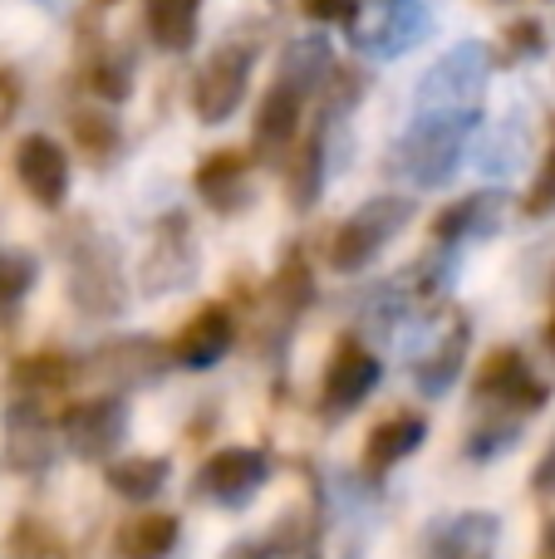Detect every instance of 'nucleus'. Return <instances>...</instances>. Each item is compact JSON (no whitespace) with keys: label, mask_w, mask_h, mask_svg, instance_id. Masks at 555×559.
Returning a JSON list of instances; mask_svg holds the SVG:
<instances>
[{"label":"nucleus","mask_w":555,"mask_h":559,"mask_svg":"<svg viewBox=\"0 0 555 559\" xmlns=\"http://www.w3.org/2000/svg\"><path fill=\"white\" fill-rule=\"evenodd\" d=\"M409 222H413V202H409V197H374V202H364L359 212H354L350 222L334 231V241H330V265H334L340 275H359L364 265L379 261V251H383V246H389Z\"/></svg>","instance_id":"nucleus-1"},{"label":"nucleus","mask_w":555,"mask_h":559,"mask_svg":"<svg viewBox=\"0 0 555 559\" xmlns=\"http://www.w3.org/2000/svg\"><path fill=\"white\" fill-rule=\"evenodd\" d=\"M472 133V108H452V114H438V118H418L409 138H403V173L413 177L418 187H438L452 177L462 157V143Z\"/></svg>","instance_id":"nucleus-2"},{"label":"nucleus","mask_w":555,"mask_h":559,"mask_svg":"<svg viewBox=\"0 0 555 559\" xmlns=\"http://www.w3.org/2000/svg\"><path fill=\"white\" fill-rule=\"evenodd\" d=\"M251 69H256V45H246V39L222 45L192 79V114L202 118L206 128L226 123V118L241 108L246 88H251Z\"/></svg>","instance_id":"nucleus-3"},{"label":"nucleus","mask_w":555,"mask_h":559,"mask_svg":"<svg viewBox=\"0 0 555 559\" xmlns=\"http://www.w3.org/2000/svg\"><path fill=\"white\" fill-rule=\"evenodd\" d=\"M383 368L369 348L359 344L354 334L334 338L330 348V364H324V378H320V413L324 417H350L364 397L379 388Z\"/></svg>","instance_id":"nucleus-4"},{"label":"nucleus","mask_w":555,"mask_h":559,"mask_svg":"<svg viewBox=\"0 0 555 559\" xmlns=\"http://www.w3.org/2000/svg\"><path fill=\"white\" fill-rule=\"evenodd\" d=\"M59 427H64V442L74 456H84V462H108L128 437V403L118 393L84 397V403L69 407Z\"/></svg>","instance_id":"nucleus-5"},{"label":"nucleus","mask_w":555,"mask_h":559,"mask_svg":"<svg viewBox=\"0 0 555 559\" xmlns=\"http://www.w3.org/2000/svg\"><path fill=\"white\" fill-rule=\"evenodd\" d=\"M271 481V466L256 447H222L202 462L197 472V496L226 506V511H241V506L256 501V491Z\"/></svg>","instance_id":"nucleus-6"},{"label":"nucleus","mask_w":555,"mask_h":559,"mask_svg":"<svg viewBox=\"0 0 555 559\" xmlns=\"http://www.w3.org/2000/svg\"><path fill=\"white\" fill-rule=\"evenodd\" d=\"M477 397L482 403H507V407H521V413H536V407H546L551 388L541 378H531L527 358L517 348H492L477 368Z\"/></svg>","instance_id":"nucleus-7"},{"label":"nucleus","mask_w":555,"mask_h":559,"mask_svg":"<svg viewBox=\"0 0 555 559\" xmlns=\"http://www.w3.org/2000/svg\"><path fill=\"white\" fill-rule=\"evenodd\" d=\"M69 289H74V305L88 309V314H114L123 305V280H118V265H114V251H108L98 236L74 246V261H69Z\"/></svg>","instance_id":"nucleus-8"},{"label":"nucleus","mask_w":555,"mask_h":559,"mask_svg":"<svg viewBox=\"0 0 555 559\" xmlns=\"http://www.w3.org/2000/svg\"><path fill=\"white\" fill-rule=\"evenodd\" d=\"M15 177L39 206H64L69 197V157L49 133H29L15 143Z\"/></svg>","instance_id":"nucleus-9"},{"label":"nucleus","mask_w":555,"mask_h":559,"mask_svg":"<svg viewBox=\"0 0 555 559\" xmlns=\"http://www.w3.org/2000/svg\"><path fill=\"white\" fill-rule=\"evenodd\" d=\"M236 344V319L226 305H202L173 338V358L182 368H216Z\"/></svg>","instance_id":"nucleus-10"},{"label":"nucleus","mask_w":555,"mask_h":559,"mask_svg":"<svg viewBox=\"0 0 555 559\" xmlns=\"http://www.w3.org/2000/svg\"><path fill=\"white\" fill-rule=\"evenodd\" d=\"M300 108H305L300 88H291V84L275 79V88L261 98V108H256L251 157H261V163H281L285 147L295 143V133H300Z\"/></svg>","instance_id":"nucleus-11"},{"label":"nucleus","mask_w":555,"mask_h":559,"mask_svg":"<svg viewBox=\"0 0 555 559\" xmlns=\"http://www.w3.org/2000/svg\"><path fill=\"white\" fill-rule=\"evenodd\" d=\"M423 437H428V417H423V413H393V417H383V423L374 427L369 437H364V476H374V481H379V476L393 472L403 456L418 452Z\"/></svg>","instance_id":"nucleus-12"},{"label":"nucleus","mask_w":555,"mask_h":559,"mask_svg":"<svg viewBox=\"0 0 555 559\" xmlns=\"http://www.w3.org/2000/svg\"><path fill=\"white\" fill-rule=\"evenodd\" d=\"M246 167H251V153L241 147H222V153L202 157L192 173V187L212 212H236L246 202Z\"/></svg>","instance_id":"nucleus-13"},{"label":"nucleus","mask_w":555,"mask_h":559,"mask_svg":"<svg viewBox=\"0 0 555 559\" xmlns=\"http://www.w3.org/2000/svg\"><path fill=\"white\" fill-rule=\"evenodd\" d=\"M182 521L173 511H138L114 531V559H167L177 550Z\"/></svg>","instance_id":"nucleus-14"},{"label":"nucleus","mask_w":555,"mask_h":559,"mask_svg":"<svg viewBox=\"0 0 555 559\" xmlns=\"http://www.w3.org/2000/svg\"><path fill=\"white\" fill-rule=\"evenodd\" d=\"M492 550H497V515L487 511H468L433 535V559H492Z\"/></svg>","instance_id":"nucleus-15"},{"label":"nucleus","mask_w":555,"mask_h":559,"mask_svg":"<svg viewBox=\"0 0 555 559\" xmlns=\"http://www.w3.org/2000/svg\"><path fill=\"white\" fill-rule=\"evenodd\" d=\"M497 216H501V197H462L448 212L433 216V241L458 246L468 236H487V231H497Z\"/></svg>","instance_id":"nucleus-16"},{"label":"nucleus","mask_w":555,"mask_h":559,"mask_svg":"<svg viewBox=\"0 0 555 559\" xmlns=\"http://www.w3.org/2000/svg\"><path fill=\"white\" fill-rule=\"evenodd\" d=\"M167 472H173L167 456H123V462H108V491L133 506H147L163 496Z\"/></svg>","instance_id":"nucleus-17"},{"label":"nucleus","mask_w":555,"mask_h":559,"mask_svg":"<svg viewBox=\"0 0 555 559\" xmlns=\"http://www.w3.org/2000/svg\"><path fill=\"white\" fill-rule=\"evenodd\" d=\"M197 20H202V0H147V29L167 55L197 45Z\"/></svg>","instance_id":"nucleus-18"},{"label":"nucleus","mask_w":555,"mask_h":559,"mask_svg":"<svg viewBox=\"0 0 555 559\" xmlns=\"http://www.w3.org/2000/svg\"><path fill=\"white\" fill-rule=\"evenodd\" d=\"M5 462L15 472H39L49 466V437H45V417L29 407V397L10 413V447H5Z\"/></svg>","instance_id":"nucleus-19"},{"label":"nucleus","mask_w":555,"mask_h":559,"mask_svg":"<svg viewBox=\"0 0 555 559\" xmlns=\"http://www.w3.org/2000/svg\"><path fill=\"white\" fill-rule=\"evenodd\" d=\"M468 338H472L468 319H452L448 338H442V344L418 364V388H423V393H448L452 378L462 373V358H468Z\"/></svg>","instance_id":"nucleus-20"},{"label":"nucleus","mask_w":555,"mask_h":559,"mask_svg":"<svg viewBox=\"0 0 555 559\" xmlns=\"http://www.w3.org/2000/svg\"><path fill=\"white\" fill-rule=\"evenodd\" d=\"M69 378H74V364H69L64 354H25L15 368H10V383H15L25 397L59 393V388H69Z\"/></svg>","instance_id":"nucleus-21"},{"label":"nucleus","mask_w":555,"mask_h":559,"mask_svg":"<svg viewBox=\"0 0 555 559\" xmlns=\"http://www.w3.org/2000/svg\"><path fill=\"white\" fill-rule=\"evenodd\" d=\"M153 354H163L153 338H123V344L98 348V368L123 378V388H133V383H147V378L157 373V364H138V358H153Z\"/></svg>","instance_id":"nucleus-22"},{"label":"nucleus","mask_w":555,"mask_h":559,"mask_svg":"<svg viewBox=\"0 0 555 559\" xmlns=\"http://www.w3.org/2000/svg\"><path fill=\"white\" fill-rule=\"evenodd\" d=\"M324 74H330V49H324V39H295V45L285 49L281 84H291V88H300V94H310V88H320Z\"/></svg>","instance_id":"nucleus-23"},{"label":"nucleus","mask_w":555,"mask_h":559,"mask_svg":"<svg viewBox=\"0 0 555 559\" xmlns=\"http://www.w3.org/2000/svg\"><path fill=\"white\" fill-rule=\"evenodd\" d=\"M291 202L300 206H315V197H320V187H324V138L315 133V138H305V147L295 153V163H291Z\"/></svg>","instance_id":"nucleus-24"},{"label":"nucleus","mask_w":555,"mask_h":559,"mask_svg":"<svg viewBox=\"0 0 555 559\" xmlns=\"http://www.w3.org/2000/svg\"><path fill=\"white\" fill-rule=\"evenodd\" d=\"M423 29H428V15H423L413 0H399V5L389 10V20L379 25V35L369 39L379 55H399V49H413L423 39Z\"/></svg>","instance_id":"nucleus-25"},{"label":"nucleus","mask_w":555,"mask_h":559,"mask_svg":"<svg viewBox=\"0 0 555 559\" xmlns=\"http://www.w3.org/2000/svg\"><path fill=\"white\" fill-rule=\"evenodd\" d=\"M35 255L25 251H0V324H5L10 314H15L20 305H25V295L35 289Z\"/></svg>","instance_id":"nucleus-26"},{"label":"nucleus","mask_w":555,"mask_h":559,"mask_svg":"<svg viewBox=\"0 0 555 559\" xmlns=\"http://www.w3.org/2000/svg\"><path fill=\"white\" fill-rule=\"evenodd\" d=\"M74 143L84 147L94 163H104V157H114V147H118V128H114V118H104V114H74Z\"/></svg>","instance_id":"nucleus-27"},{"label":"nucleus","mask_w":555,"mask_h":559,"mask_svg":"<svg viewBox=\"0 0 555 559\" xmlns=\"http://www.w3.org/2000/svg\"><path fill=\"white\" fill-rule=\"evenodd\" d=\"M84 84L94 88L98 98H108V104H123V98L133 94V79H128V69L118 64V59H88Z\"/></svg>","instance_id":"nucleus-28"},{"label":"nucleus","mask_w":555,"mask_h":559,"mask_svg":"<svg viewBox=\"0 0 555 559\" xmlns=\"http://www.w3.org/2000/svg\"><path fill=\"white\" fill-rule=\"evenodd\" d=\"M275 295H281L291 309H305L315 299V275H310V265H305L300 251L281 265V275H275Z\"/></svg>","instance_id":"nucleus-29"},{"label":"nucleus","mask_w":555,"mask_h":559,"mask_svg":"<svg viewBox=\"0 0 555 559\" xmlns=\"http://www.w3.org/2000/svg\"><path fill=\"white\" fill-rule=\"evenodd\" d=\"M551 206H555V133H551L546 157H541V177L531 182V192H527V212L531 216H546Z\"/></svg>","instance_id":"nucleus-30"},{"label":"nucleus","mask_w":555,"mask_h":559,"mask_svg":"<svg viewBox=\"0 0 555 559\" xmlns=\"http://www.w3.org/2000/svg\"><path fill=\"white\" fill-rule=\"evenodd\" d=\"M359 10V0H305V15L320 20V25H354Z\"/></svg>","instance_id":"nucleus-31"},{"label":"nucleus","mask_w":555,"mask_h":559,"mask_svg":"<svg viewBox=\"0 0 555 559\" xmlns=\"http://www.w3.org/2000/svg\"><path fill=\"white\" fill-rule=\"evenodd\" d=\"M507 45L517 59H531V55H541V45H546V29H541L536 20H517V25H507Z\"/></svg>","instance_id":"nucleus-32"},{"label":"nucleus","mask_w":555,"mask_h":559,"mask_svg":"<svg viewBox=\"0 0 555 559\" xmlns=\"http://www.w3.org/2000/svg\"><path fill=\"white\" fill-rule=\"evenodd\" d=\"M531 486H536L541 496H551L555 491V447L546 456H541V466H536V476H531Z\"/></svg>","instance_id":"nucleus-33"},{"label":"nucleus","mask_w":555,"mask_h":559,"mask_svg":"<svg viewBox=\"0 0 555 559\" xmlns=\"http://www.w3.org/2000/svg\"><path fill=\"white\" fill-rule=\"evenodd\" d=\"M226 559H275V550H271V540H246V545H232Z\"/></svg>","instance_id":"nucleus-34"},{"label":"nucleus","mask_w":555,"mask_h":559,"mask_svg":"<svg viewBox=\"0 0 555 559\" xmlns=\"http://www.w3.org/2000/svg\"><path fill=\"white\" fill-rule=\"evenodd\" d=\"M546 559H555V525L546 531Z\"/></svg>","instance_id":"nucleus-35"},{"label":"nucleus","mask_w":555,"mask_h":559,"mask_svg":"<svg viewBox=\"0 0 555 559\" xmlns=\"http://www.w3.org/2000/svg\"><path fill=\"white\" fill-rule=\"evenodd\" d=\"M104 5H118V0H104Z\"/></svg>","instance_id":"nucleus-36"}]
</instances>
